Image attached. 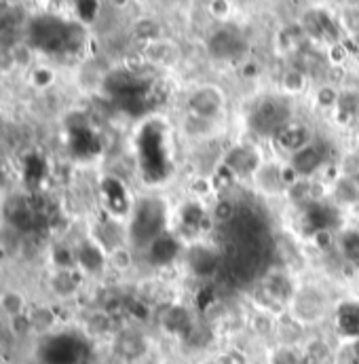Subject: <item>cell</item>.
<instances>
[{
	"label": "cell",
	"mask_w": 359,
	"mask_h": 364,
	"mask_svg": "<svg viewBox=\"0 0 359 364\" xmlns=\"http://www.w3.org/2000/svg\"><path fill=\"white\" fill-rule=\"evenodd\" d=\"M0 305H2V309H4L9 316H17V314H21V309H23V299H21L17 292H6V294L0 299Z\"/></svg>",
	"instance_id": "15"
},
{
	"label": "cell",
	"mask_w": 359,
	"mask_h": 364,
	"mask_svg": "<svg viewBox=\"0 0 359 364\" xmlns=\"http://www.w3.org/2000/svg\"><path fill=\"white\" fill-rule=\"evenodd\" d=\"M233 216H235V203L228 199L218 201L211 210V218L216 223H228V220H233Z\"/></svg>",
	"instance_id": "14"
},
{
	"label": "cell",
	"mask_w": 359,
	"mask_h": 364,
	"mask_svg": "<svg viewBox=\"0 0 359 364\" xmlns=\"http://www.w3.org/2000/svg\"><path fill=\"white\" fill-rule=\"evenodd\" d=\"M328 314V299L324 294V290L309 286V288H300L296 290L294 299L287 305V316L294 318L300 326H315L321 320H326Z\"/></svg>",
	"instance_id": "1"
},
{
	"label": "cell",
	"mask_w": 359,
	"mask_h": 364,
	"mask_svg": "<svg viewBox=\"0 0 359 364\" xmlns=\"http://www.w3.org/2000/svg\"><path fill=\"white\" fill-rule=\"evenodd\" d=\"M317 102L319 106H336L338 104V93L332 87H324L317 91Z\"/></svg>",
	"instance_id": "16"
},
{
	"label": "cell",
	"mask_w": 359,
	"mask_h": 364,
	"mask_svg": "<svg viewBox=\"0 0 359 364\" xmlns=\"http://www.w3.org/2000/svg\"><path fill=\"white\" fill-rule=\"evenodd\" d=\"M358 36H359V32H358Z\"/></svg>",
	"instance_id": "24"
},
{
	"label": "cell",
	"mask_w": 359,
	"mask_h": 364,
	"mask_svg": "<svg viewBox=\"0 0 359 364\" xmlns=\"http://www.w3.org/2000/svg\"><path fill=\"white\" fill-rule=\"evenodd\" d=\"M222 110H224V93L214 85L199 87L188 97V112L199 119L216 121L222 114Z\"/></svg>",
	"instance_id": "2"
},
{
	"label": "cell",
	"mask_w": 359,
	"mask_h": 364,
	"mask_svg": "<svg viewBox=\"0 0 359 364\" xmlns=\"http://www.w3.org/2000/svg\"><path fill=\"white\" fill-rule=\"evenodd\" d=\"M263 164L265 161H263L260 153L252 146H235L226 155V161H224V166L235 176H241V178H254Z\"/></svg>",
	"instance_id": "3"
},
{
	"label": "cell",
	"mask_w": 359,
	"mask_h": 364,
	"mask_svg": "<svg viewBox=\"0 0 359 364\" xmlns=\"http://www.w3.org/2000/svg\"><path fill=\"white\" fill-rule=\"evenodd\" d=\"M252 181L265 195L287 193V184H285V176H283V166L277 164V161H265Z\"/></svg>",
	"instance_id": "6"
},
{
	"label": "cell",
	"mask_w": 359,
	"mask_h": 364,
	"mask_svg": "<svg viewBox=\"0 0 359 364\" xmlns=\"http://www.w3.org/2000/svg\"><path fill=\"white\" fill-rule=\"evenodd\" d=\"M114 6H118V9H123V6H127L129 4V0H110Z\"/></svg>",
	"instance_id": "20"
},
{
	"label": "cell",
	"mask_w": 359,
	"mask_h": 364,
	"mask_svg": "<svg viewBox=\"0 0 359 364\" xmlns=\"http://www.w3.org/2000/svg\"><path fill=\"white\" fill-rule=\"evenodd\" d=\"M263 290H265L267 299L279 303V305H283V307H287L289 301H292L294 294H296V288H294V284H292V277L285 275L283 272L269 273V277H267L265 284H263Z\"/></svg>",
	"instance_id": "7"
},
{
	"label": "cell",
	"mask_w": 359,
	"mask_h": 364,
	"mask_svg": "<svg viewBox=\"0 0 359 364\" xmlns=\"http://www.w3.org/2000/svg\"><path fill=\"white\" fill-rule=\"evenodd\" d=\"M332 356V350L330 346L324 341V339H304L302 341V348L298 350V358L300 364H326Z\"/></svg>",
	"instance_id": "9"
},
{
	"label": "cell",
	"mask_w": 359,
	"mask_h": 364,
	"mask_svg": "<svg viewBox=\"0 0 359 364\" xmlns=\"http://www.w3.org/2000/svg\"><path fill=\"white\" fill-rule=\"evenodd\" d=\"M281 85H283V90L287 91V93H300V91L304 90V85H306V77H304L302 70L292 68V70H287L283 75Z\"/></svg>",
	"instance_id": "12"
},
{
	"label": "cell",
	"mask_w": 359,
	"mask_h": 364,
	"mask_svg": "<svg viewBox=\"0 0 359 364\" xmlns=\"http://www.w3.org/2000/svg\"><path fill=\"white\" fill-rule=\"evenodd\" d=\"M324 161H326L324 149L311 142V144L304 146L302 151L289 155L287 166H289L300 178H311V176H315V174L324 168Z\"/></svg>",
	"instance_id": "4"
},
{
	"label": "cell",
	"mask_w": 359,
	"mask_h": 364,
	"mask_svg": "<svg viewBox=\"0 0 359 364\" xmlns=\"http://www.w3.org/2000/svg\"><path fill=\"white\" fill-rule=\"evenodd\" d=\"M270 364H300L298 348L279 346V348L275 350V354L270 356Z\"/></svg>",
	"instance_id": "13"
},
{
	"label": "cell",
	"mask_w": 359,
	"mask_h": 364,
	"mask_svg": "<svg viewBox=\"0 0 359 364\" xmlns=\"http://www.w3.org/2000/svg\"><path fill=\"white\" fill-rule=\"evenodd\" d=\"M207 364H218V363H216V360H211V363H207Z\"/></svg>",
	"instance_id": "21"
},
{
	"label": "cell",
	"mask_w": 359,
	"mask_h": 364,
	"mask_svg": "<svg viewBox=\"0 0 359 364\" xmlns=\"http://www.w3.org/2000/svg\"><path fill=\"white\" fill-rule=\"evenodd\" d=\"M275 142L287 155H294L311 144V129L300 123H287L275 134Z\"/></svg>",
	"instance_id": "5"
},
{
	"label": "cell",
	"mask_w": 359,
	"mask_h": 364,
	"mask_svg": "<svg viewBox=\"0 0 359 364\" xmlns=\"http://www.w3.org/2000/svg\"><path fill=\"white\" fill-rule=\"evenodd\" d=\"M345 55H347V51H345V47H343L341 43L332 45V62H334V64H341V62L345 60Z\"/></svg>",
	"instance_id": "19"
},
{
	"label": "cell",
	"mask_w": 359,
	"mask_h": 364,
	"mask_svg": "<svg viewBox=\"0 0 359 364\" xmlns=\"http://www.w3.org/2000/svg\"><path fill=\"white\" fill-rule=\"evenodd\" d=\"M144 339L140 335H123L118 339V352L127 358H138L144 352Z\"/></svg>",
	"instance_id": "11"
},
{
	"label": "cell",
	"mask_w": 359,
	"mask_h": 364,
	"mask_svg": "<svg viewBox=\"0 0 359 364\" xmlns=\"http://www.w3.org/2000/svg\"><path fill=\"white\" fill-rule=\"evenodd\" d=\"M358 144H359V134H358Z\"/></svg>",
	"instance_id": "22"
},
{
	"label": "cell",
	"mask_w": 359,
	"mask_h": 364,
	"mask_svg": "<svg viewBox=\"0 0 359 364\" xmlns=\"http://www.w3.org/2000/svg\"><path fill=\"white\" fill-rule=\"evenodd\" d=\"M358 117H359V112H358Z\"/></svg>",
	"instance_id": "23"
},
{
	"label": "cell",
	"mask_w": 359,
	"mask_h": 364,
	"mask_svg": "<svg viewBox=\"0 0 359 364\" xmlns=\"http://www.w3.org/2000/svg\"><path fill=\"white\" fill-rule=\"evenodd\" d=\"M209 11L214 13V17H218V19H224V17L228 15L231 6H228V2H226V0H211V4H209Z\"/></svg>",
	"instance_id": "18"
},
{
	"label": "cell",
	"mask_w": 359,
	"mask_h": 364,
	"mask_svg": "<svg viewBox=\"0 0 359 364\" xmlns=\"http://www.w3.org/2000/svg\"><path fill=\"white\" fill-rule=\"evenodd\" d=\"M144 58L150 62V64H159V66H174L180 58V49L176 43H170V41H163V38H157V41H150L144 49Z\"/></svg>",
	"instance_id": "8"
},
{
	"label": "cell",
	"mask_w": 359,
	"mask_h": 364,
	"mask_svg": "<svg viewBox=\"0 0 359 364\" xmlns=\"http://www.w3.org/2000/svg\"><path fill=\"white\" fill-rule=\"evenodd\" d=\"M334 197L343 203V205H353L359 201V191H358V181H351V178H345L341 176L338 181H334V188H332Z\"/></svg>",
	"instance_id": "10"
},
{
	"label": "cell",
	"mask_w": 359,
	"mask_h": 364,
	"mask_svg": "<svg viewBox=\"0 0 359 364\" xmlns=\"http://www.w3.org/2000/svg\"><path fill=\"white\" fill-rule=\"evenodd\" d=\"M218 364H248V358L241 352H224L216 358Z\"/></svg>",
	"instance_id": "17"
}]
</instances>
